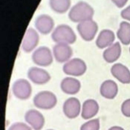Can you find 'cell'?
I'll return each instance as SVG.
<instances>
[{
    "mask_svg": "<svg viewBox=\"0 0 130 130\" xmlns=\"http://www.w3.org/2000/svg\"><path fill=\"white\" fill-rule=\"evenodd\" d=\"M122 114L126 117H130V99L124 101L121 108Z\"/></svg>",
    "mask_w": 130,
    "mask_h": 130,
    "instance_id": "obj_24",
    "label": "cell"
},
{
    "mask_svg": "<svg viewBox=\"0 0 130 130\" xmlns=\"http://www.w3.org/2000/svg\"><path fill=\"white\" fill-rule=\"evenodd\" d=\"M39 41V35L38 32L32 28H29L24 36L21 47L24 52H30L37 46Z\"/></svg>",
    "mask_w": 130,
    "mask_h": 130,
    "instance_id": "obj_8",
    "label": "cell"
},
{
    "mask_svg": "<svg viewBox=\"0 0 130 130\" xmlns=\"http://www.w3.org/2000/svg\"><path fill=\"white\" fill-rule=\"evenodd\" d=\"M129 51H130V48H129Z\"/></svg>",
    "mask_w": 130,
    "mask_h": 130,
    "instance_id": "obj_29",
    "label": "cell"
},
{
    "mask_svg": "<svg viewBox=\"0 0 130 130\" xmlns=\"http://www.w3.org/2000/svg\"><path fill=\"white\" fill-rule=\"evenodd\" d=\"M25 120L34 130H41L45 123V118L39 111L30 109L25 114Z\"/></svg>",
    "mask_w": 130,
    "mask_h": 130,
    "instance_id": "obj_12",
    "label": "cell"
},
{
    "mask_svg": "<svg viewBox=\"0 0 130 130\" xmlns=\"http://www.w3.org/2000/svg\"><path fill=\"white\" fill-rule=\"evenodd\" d=\"M60 88L62 91L66 94H75L81 88L80 82L73 77H66L60 83Z\"/></svg>",
    "mask_w": 130,
    "mask_h": 130,
    "instance_id": "obj_15",
    "label": "cell"
},
{
    "mask_svg": "<svg viewBox=\"0 0 130 130\" xmlns=\"http://www.w3.org/2000/svg\"><path fill=\"white\" fill-rule=\"evenodd\" d=\"M117 36L120 42L124 45L130 44V23L122 21L120 24V27L117 32Z\"/></svg>",
    "mask_w": 130,
    "mask_h": 130,
    "instance_id": "obj_20",
    "label": "cell"
},
{
    "mask_svg": "<svg viewBox=\"0 0 130 130\" xmlns=\"http://www.w3.org/2000/svg\"><path fill=\"white\" fill-rule=\"evenodd\" d=\"M121 46L119 42L111 45L104 50L103 56L104 60L108 63H112L116 61L120 56Z\"/></svg>",
    "mask_w": 130,
    "mask_h": 130,
    "instance_id": "obj_19",
    "label": "cell"
},
{
    "mask_svg": "<svg viewBox=\"0 0 130 130\" xmlns=\"http://www.w3.org/2000/svg\"><path fill=\"white\" fill-rule=\"evenodd\" d=\"M100 127L99 118L90 120L83 123L80 127V130H99Z\"/></svg>",
    "mask_w": 130,
    "mask_h": 130,
    "instance_id": "obj_22",
    "label": "cell"
},
{
    "mask_svg": "<svg viewBox=\"0 0 130 130\" xmlns=\"http://www.w3.org/2000/svg\"><path fill=\"white\" fill-rule=\"evenodd\" d=\"M94 15V10L88 3L79 2L70 9L68 16L74 22L80 23L87 20L92 19Z\"/></svg>",
    "mask_w": 130,
    "mask_h": 130,
    "instance_id": "obj_1",
    "label": "cell"
},
{
    "mask_svg": "<svg viewBox=\"0 0 130 130\" xmlns=\"http://www.w3.org/2000/svg\"><path fill=\"white\" fill-rule=\"evenodd\" d=\"M121 16L123 19L130 21V5L121 12Z\"/></svg>",
    "mask_w": 130,
    "mask_h": 130,
    "instance_id": "obj_25",
    "label": "cell"
},
{
    "mask_svg": "<svg viewBox=\"0 0 130 130\" xmlns=\"http://www.w3.org/2000/svg\"><path fill=\"white\" fill-rule=\"evenodd\" d=\"M112 2L118 8L123 7L127 3L128 0H111Z\"/></svg>",
    "mask_w": 130,
    "mask_h": 130,
    "instance_id": "obj_26",
    "label": "cell"
},
{
    "mask_svg": "<svg viewBox=\"0 0 130 130\" xmlns=\"http://www.w3.org/2000/svg\"><path fill=\"white\" fill-rule=\"evenodd\" d=\"M108 130H124V129L121 127H120L118 126H113L110 127Z\"/></svg>",
    "mask_w": 130,
    "mask_h": 130,
    "instance_id": "obj_27",
    "label": "cell"
},
{
    "mask_svg": "<svg viewBox=\"0 0 130 130\" xmlns=\"http://www.w3.org/2000/svg\"><path fill=\"white\" fill-rule=\"evenodd\" d=\"M35 25L37 30L41 34L47 35L52 31L54 22L51 16L46 14H42L36 19Z\"/></svg>",
    "mask_w": 130,
    "mask_h": 130,
    "instance_id": "obj_13",
    "label": "cell"
},
{
    "mask_svg": "<svg viewBox=\"0 0 130 130\" xmlns=\"http://www.w3.org/2000/svg\"><path fill=\"white\" fill-rule=\"evenodd\" d=\"M115 38L114 33L112 30L103 29L99 34L95 41V44L100 49L108 47L112 45Z\"/></svg>",
    "mask_w": 130,
    "mask_h": 130,
    "instance_id": "obj_17",
    "label": "cell"
},
{
    "mask_svg": "<svg viewBox=\"0 0 130 130\" xmlns=\"http://www.w3.org/2000/svg\"><path fill=\"white\" fill-rule=\"evenodd\" d=\"M51 38L56 43L69 45L75 43L76 35L70 26L67 24H60L53 30Z\"/></svg>",
    "mask_w": 130,
    "mask_h": 130,
    "instance_id": "obj_2",
    "label": "cell"
},
{
    "mask_svg": "<svg viewBox=\"0 0 130 130\" xmlns=\"http://www.w3.org/2000/svg\"><path fill=\"white\" fill-rule=\"evenodd\" d=\"M87 66L84 60L79 58H74L67 61L63 66V72L68 75L80 76L86 72Z\"/></svg>",
    "mask_w": 130,
    "mask_h": 130,
    "instance_id": "obj_4",
    "label": "cell"
},
{
    "mask_svg": "<svg viewBox=\"0 0 130 130\" xmlns=\"http://www.w3.org/2000/svg\"><path fill=\"white\" fill-rule=\"evenodd\" d=\"M53 55L57 62H66L72 57L73 50L68 44L56 43L53 48Z\"/></svg>",
    "mask_w": 130,
    "mask_h": 130,
    "instance_id": "obj_9",
    "label": "cell"
},
{
    "mask_svg": "<svg viewBox=\"0 0 130 130\" xmlns=\"http://www.w3.org/2000/svg\"><path fill=\"white\" fill-rule=\"evenodd\" d=\"M12 91L17 98L26 100L31 95L32 88L27 80L19 79L14 82L12 85Z\"/></svg>",
    "mask_w": 130,
    "mask_h": 130,
    "instance_id": "obj_7",
    "label": "cell"
},
{
    "mask_svg": "<svg viewBox=\"0 0 130 130\" xmlns=\"http://www.w3.org/2000/svg\"><path fill=\"white\" fill-rule=\"evenodd\" d=\"M56 95L50 91L45 90L38 92L34 96L33 103L38 108L49 110L55 106L57 104Z\"/></svg>",
    "mask_w": 130,
    "mask_h": 130,
    "instance_id": "obj_3",
    "label": "cell"
},
{
    "mask_svg": "<svg viewBox=\"0 0 130 130\" xmlns=\"http://www.w3.org/2000/svg\"><path fill=\"white\" fill-rule=\"evenodd\" d=\"M27 77L33 83L38 85L44 84L50 80L51 77L46 70L38 67H31L27 72Z\"/></svg>",
    "mask_w": 130,
    "mask_h": 130,
    "instance_id": "obj_10",
    "label": "cell"
},
{
    "mask_svg": "<svg viewBox=\"0 0 130 130\" xmlns=\"http://www.w3.org/2000/svg\"><path fill=\"white\" fill-rule=\"evenodd\" d=\"M100 93L105 98L113 99L118 93V86L115 82L112 80L104 81L100 86Z\"/></svg>",
    "mask_w": 130,
    "mask_h": 130,
    "instance_id": "obj_18",
    "label": "cell"
},
{
    "mask_svg": "<svg viewBox=\"0 0 130 130\" xmlns=\"http://www.w3.org/2000/svg\"><path fill=\"white\" fill-rule=\"evenodd\" d=\"M31 58L35 64L41 67L49 66L53 62L52 53L46 46H41L35 50Z\"/></svg>",
    "mask_w": 130,
    "mask_h": 130,
    "instance_id": "obj_6",
    "label": "cell"
},
{
    "mask_svg": "<svg viewBox=\"0 0 130 130\" xmlns=\"http://www.w3.org/2000/svg\"><path fill=\"white\" fill-rule=\"evenodd\" d=\"M47 130H53V129H47Z\"/></svg>",
    "mask_w": 130,
    "mask_h": 130,
    "instance_id": "obj_28",
    "label": "cell"
},
{
    "mask_svg": "<svg viewBox=\"0 0 130 130\" xmlns=\"http://www.w3.org/2000/svg\"><path fill=\"white\" fill-rule=\"evenodd\" d=\"M62 108L64 115L70 119H73L79 115L81 111V104L78 99L71 97L65 101Z\"/></svg>",
    "mask_w": 130,
    "mask_h": 130,
    "instance_id": "obj_11",
    "label": "cell"
},
{
    "mask_svg": "<svg viewBox=\"0 0 130 130\" xmlns=\"http://www.w3.org/2000/svg\"><path fill=\"white\" fill-rule=\"evenodd\" d=\"M111 73L115 78L122 83H130V71L123 64L120 63L114 64L111 69Z\"/></svg>",
    "mask_w": 130,
    "mask_h": 130,
    "instance_id": "obj_14",
    "label": "cell"
},
{
    "mask_svg": "<svg viewBox=\"0 0 130 130\" xmlns=\"http://www.w3.org/2000/svg\"><path fill=\"white\" fill-rule=\"evenodd\" d=\"M71 0H49V5L51 9L56 13L62 14L70 8Z\"/></svg>",
    "mask_w": 130,
    "mask_h": 130,
    "instance_id": "obj_21",
    "label": "cell"
},
{
    "mask_svg": "<svg viewBox=\"0 0 130 130\" xmlns=\"http://www.w3.org/2000/svg\"><path fill=\"white\" fill-rule=\"evenodd\" d=\"M8 130H31V128L23 122H18L12 124Z\"/></svg>",
    "mask_w": 130,
    "mask_h": 130,
    "instance_id": "obj_23",
    "label": "cell"
},
{
    "mask_svg": "<svg viewBox=\"0 0 130 130\" xmlns=\"http://www.w3.org/2000/svg\"><path fill=\"white\" fill-rule=\"evenodd\" d=\"M99 110V106L98 102L93 99H88L83 103L81 117L84 119L91 118L97 114Z\"/></svg>",
    "mask_w": 130,
    "mask_h": 130,
    "instance_id": "obj_16",
    "label": "cell"
},
{
    "mask_svg": "<svg viewBox=\"0 0 130 130\" xmlns=\"http://www.w3.org/2000/svg\"><path fill=\"white\" fill-rule=\"evenodd\" d=\"M77 29L80 37L86 41L92 40L98 30V25L92 19L87 20L78 24Z\"/></svg>",
    "mask_w": 130,
    "mask_h": 130,
    "instance_id": "obj_5",
    "label": "cell"
}]
</instances>
